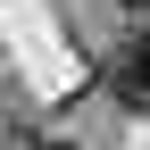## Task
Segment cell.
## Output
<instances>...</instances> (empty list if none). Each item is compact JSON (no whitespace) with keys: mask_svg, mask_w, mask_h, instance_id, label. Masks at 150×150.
Listing matches in <instances>:
<instances>
[{"mask_svg":"<svg viewBox=\"0 0 150 150\" xmlns=\"http://www.w3.org/2000/svg\"><path fill=\"white\" fill-rule=\"evenodd\" d=\"M108 100L134 108V117H150V42H125L108 59Z\"/></svg>","mask_w":150,"mask_h":150,"instance_id":"cell-1","label":"cell"},{"mask_svg":"<svg viewBox=\"0 0 150 150\" xmlns=\"http://www.w3.org/2000/svg\"><path fill=\"white\" fill-rule=\"evenodd\" d=\"M125 8H134V17H150V0H125Z\"/></svg>","mask_w":150,"mask_h":150,"instance_id":"cell-2","label":"cell"},{"mask_svg":"<svg viewBox=\"0 0 150 150\" xmlns=\"http://www.w3.org/2000/svg\"><path fill=\"white\" fill-rule=\"evenodd\" d=\"M25 150H67V142H25Z\"/></svg>","mask_w":150,"mask_h":150,"instance_id":"cell-3","label":"cell"}]
</instances>
